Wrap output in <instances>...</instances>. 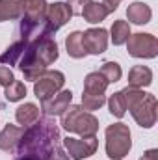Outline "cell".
Returning <instances> with one entry per match:
<instances>
[{
    "mask_svg": "<svg viewBox=\"0 0 158 160\" xmlns=\"http://www.w3.org/2000/svg\"><path fill=\"white\" fill-rule=\"evenodd\" d=\"M99 73L108 80V84L119 82V80H121V75H123V71H121L119 63H116V62H106V63H102V67H101V71H99Z\"/></svg>",
    "mask_w": 158,
    "mask_h": 160,
    "instance_id": "obj_22",
    "label": "cell"
},
{
    "mask_svg": "<svg viewBox=\"0 0 158 160\" xmlns=\"http://www.w3.org/2000/svg\"><path fill=\"white\" fill-rule=\"evenodd\" d=\"M65 84V77L60 71H45L34 84V93L36 97L43 101H48L50 97H54Z\"/></svg>",
    "mask_w": 158,
    "mask_h": 160,
    "instance_id": "obj_4",
    "label": "cell"
},
{
    "mask_svg": "<svg viewBox=\"0 0 158 160\" xmlns=\"http://www.w3.org/2000/svg\"><path fill=\"white\" fill-rule=\"evenodd\" d=\"M91 0H67V6L71 8V13L73 15H82L84 8L89 4Z\"/></svg>",
    "mask_w": 158,
    "mask_h": 160,
    "instance_id": "obj_26",
    "label": "cell"
},
{
    "mask_svg": "<svg viewBox=\"0 0 158 160\" xmlns=\"http://www.w3.org/2000/svg\"><path fill=\"white\" fill-rule=\"evenodd\" d=\"M140 160H158V151L156 149H149Z\"/></svg>",
    "mask_w": 158,
    "mask_h": 160,
    "instance_id": "obj_30",
    "label": "cell"
},
{
    "mask_svg": "<svg viewBox=\"0 0 158 160\" xmlns=\"http://www.w3.org/2000/svg\"><path fill=\"white\" fill-rule=\"evenodd\" d=\"M26 41L19 39L15 41L13 45H9L7 48H6V52L0 56V62L4 63V65H15L19 60H21V56H22V52H24V48H26Z\"/></svg>",
    "mask_w": 158,
    "mask_h": 160,
    "instance_id": "obj_19",
    "label": "cell"
},
{
    "mask_svg": "<svg viewBox=\"0 0 158 160\" xmlns=\"http://www.w3.org/2000/svg\"><path fill=\"white\" fill-rule=\"evenodd\" d=\"M126 17H128V21L134 22V24H145V22L151 21L153 11H151V8H149L147 4H143V2H134V4L128 6Z\"/></svg>",
    "mask_w": 158,
    "mask_h": 160,
    "instance_id": "obj_12",
    "label": "cell"
},
{
    "mask_svg": "<svg viewBox=\"0 0 158 160\" xmlns=\"http://www.w3.org/2000/svg\"><path fill=\"white\" fill-rule=\"evenodd\" d=\"M62 127L69 132H77L80 136H95V132L99 130V119L89 114L84 112L82 106H67V110L62 114Z\"/></svg>",
    "mask_w": 158,
    "mask_h": 160,
    "instance_id": "obj_2",
    "label": "cell"
},
{
    "mask_svg": "<svg viewBox=\"0 0 158 160\" xmlns=\"http://www.w3.org/2000/svg\"><path fill=\"white\" fill-rule=\"evenodd\" d=\"M63 145H65L71 160H84V158H87V157H91V155H95L99 143H97L95 136H82V140L65 138Z\"/></svg>",
    "mask_w": 158,
    "mask_h": 160,
    "instance_id": "obj_7",
    "label": "cell"
},
{
    "mask_svg": "<svg viewBox=\"0 0 158 160\" xmlns=\"http://www.w3.org/2000/svg\"><path fill=\"white\" fill-rule=\"evenodd\" d=\"M106 102L104 95H93V93H84L82 95V108L91 112V110H99L102 104Z\"/></svg>",
    "mask_w": 158,
    "mask_h": 160,
    "instance_id": "obj_25",
    "label": "cell"
},
{
    "mask_svg": "<svg viewBox=\"0 0 158 160\" xmlns=\"http://www.w3.org/2000/svg\"><path fill=\"white\" fill-rule=\"evenodd\" d=\"M82 17H84L87 22L97 24V22H101V21H104V19L108 17V9L104 8L102 2H101V4H99V2H89V4L84 8Z\"/></svg>",
    "mask_w": 158,
    "mask_h": 160,
    "instance_id": "obj_18",
    "label": "cell"
},
{
    "mask_svg": "<svg viewBox=\"0 0 158 160\" xmlns=\"http://www.w3.org/2000/svg\"><path fill=\"white\" fill-rule=\"evenodd\" d=\"M82 41L87 54H102L108 47V32L104 28H89L82 34Z\"/></svg>",
    "mask_w": 158,
    "mask_h": 160,
    "instance_id": "obj_8",
    "label": "cell"
},
{
    "mask_svg": "<svg viewBox=\"0 0 158 160\" xmlns=\"http://www.w3.org/2000/svg\"><path fill=\"white\" fill-rule=\"evenodd\" d=\"M71 17H73V13H71V8L67 6V2H54V4L47 6L45 19H47V22H48L52 32H56L65 22H69Z\"/></svg>",
    "mask_w": 158,
    "mask_h": 160,
    "instance_id": "obj_9",
    "label": "cell"
},
{
    "mask_svg": "<svg viewBox=\"0 0 158 160\" xmlns=\"http://www.w3.org/2000/svg\"><path fill=\"white\" fill-rule=\"evenodd\" d=\"M126 50L134 58H155L158 54V39L151 34H130Z\"/></svg>",
    "mask_w": 158,
    "mask_h": 160,
    "instance_id": "obj_5",
    "label": "cell"
},
{
    "mask_svg": "<svg viewBox=\"0 0 158 160\" xmlns=\"http://www.w3.org/2000/svg\"><path fill=\"white\" fill-rule=\"evenodd\" d=\"M47 160H71V158H69V155H67L62 147H56V149L48 155V158Z\"/></svg>",
    "mask_w": 158,
    "mask_h": 160,
    "instance_id": "obj_28",
    "label": "cell"
},
{
    "mask_svg": "<svg viewBox=\"0 0 158 160\" xmlns=\"http://www.w3.org/2000/svg\"><path fill=\"white\" fill-rule=\"evenodd\" d=\"M71 101H73V93L69 91V89H63V91H58L54 97H50L48 101H43L41 104V110L47 114V116H62L65 110H67V106L71 104Z\"/></svg>",
    "mask_w": 158,
    "mask_h": 160,
    "instance_id": "obj_10",
    "label": "cell"
},
{
    "mask_svg": "<svg viewBox=\"0 0 158 160\" xmlns=\"http://www.w3.org/2000/svg\"><path fill=\"white\" fill-rule=\"evenodd\" d=\"M128 36H130V26H128L126 21H116L112 24V41H114V45L126 43Z\"/></svg>",
    "mask_w": 158,
    "mask_h": 160,
    "instance_id": "obj_21",
    "label": "cell"
},
{
    "mask_svg": "<svg viewBox=\"0 0 158 160\" xmlns=\"http://www.w3.org/2000/svg\"><path fill=\"white\" fill-rule=\"evenodd\" d=\"M65 47H67V52L69 56L73 58H84L87 52H86V47H84V41H82V32H73L69 34V38L65 39Z\"/></svg>",
    "mask_w": 158,
    "mask_h": 160,
    "instance_id": "obj_20",
    "label": "cell"
},
{
    "mask_svg": "<svg viewBox=\"0 0 158 160\" xmlns=\"http://www.w3.org/2000/svg\"><path fill=\"white\" fill-rule=\"evenodd\" d=\"M13 80H15V77H13L11 69H9V67H4V65H0V84L6 88V86H9Z\"/></svg>",
    "mask_w": 158,
    "mask_h": 160,
    "instance_id": "obj_27",
    "label": "cell"
},
{
    "mask_svg": "<svg viewBox=\"0 0 158 160\" xmlns=\"http://www.w3.org/2000/svg\"><path fill=\"white\" fill-rule=\"evenodd\" d=\"M128 110L140 127L151 128L156 123V97L151 93H145V97L140 99L136 104H132Z\"/></svg>",
    "mask_w": 158,
    "mask_h": 160,
    "instance_id": "obj_6",
    "label": "cell"
},
{
    "mask_svg": "<svg viewBox=\"0 0 158 160\" xmlns=\"http://www.w3.org/2000/svg\"><path fill=\"white\" fill-rule=\"evenodd\" d=\"M17 160H32V158H26V157H19Z\"/></svg>",
    "mask_w": 158,
    "mask_h": 160,
    "instance_id": "obj_31",
    "label": "cell"
},
{
    "mask_svg": "<svg viewBox=\"0 0 158 160\" xmlns=\"http://www.w3.org/2000/svg\"><path fill=\"white\" fill-rule=\"evenodd\" d=\"M47 6L48 4L45 0H22V17L32 21H45Z\"/></svg>",
    "mask_w": 158,
    "mask_h": 160,
    "instance_id": "obj_14",
    "label": "cell"
},
{
    "mask_svg": "<svg viewBox=\"0 0 158 160\" xmlns=\"http://www.w3.org/2000/svg\"><path fill=\"white\" fill-rule=\"evenodd\" d=\"M108 106H110V114L116 116V118H123L125 112H126V104H125V99H123V93L117 91L110 97L108 101Z\"/></svg>",
    "mask_w": 158,
    "mask_h": 160,
    "instance_id": "obj_24",
    "label": "cell"
},
{
    "mask_svg": "<svg viewBox=\"0 0 158 160\" xmlns=\"http://www.w3.org/2000/svg\"><path fill=\"white\" fill-rule=\"evenodd\" d=\"M24 132V127H17V125H6L4 130L0 132V151L11 153L15 151L21 136Z\"/></svg>",
    "mask_w": 158,
    "mask_h": 160,
    "instance_id": "obj_11",
    "label": "cell"
},
{
    "mask_svg": "<svg viewBox=\"0 0 158 160\" xmlns=\"http://www.w3.org/2000/svg\"><path fill=\"white\" fill-rule=\"evenodd\" d=\"M22 17V0H0V22Z\"/></svg>",
    "mask_w": 158,
    "mask_h": 160,
    "instance_id": "obj_17",
    "label": "cell"
},
{
    "mask_svg": "<svg viewBox=\"0 0 158 160\" xmlns=\"http://www.w3.org/2000/svg\"><path fill=\"white\" fill-rule=\"evenodd\" d=\"M24 95H26V88L19 80H13L9 86H6V99L9 102H17L21 99H24Z\"/></svg>",
    "mask_w": 158,
    "mask_h": 160,
    "instance_id": "obj_23",
    "label": "cell"
},
{
    "mask_svg": "<svg viewBox=\"0 0 158 160\" xmlns=\"http://www.w3.org/2000/svg\"><path fill=\"white\" fill-rule=\"evenodd\" d=\"M119 2H121V0H102V4H104V8L108 9V13H112V11L117 9Z\"/></svg>",
    "mask_w": 158,
    "mask_h": 160,
    "instance_id": "obj_29",
    "label": "cell"
},
{
    "mask_svg": "<svg viewBox=\"0 0 158 160\" xmlns=\"http://www.w3.org/2000/svg\"><path fill=\"white\" fill-rule=\"evenodd\" d=\"M153 82V71L145 65H134L128 71V86L132 88H143Z\"/></svg>",
    "mask_w": 158,
    "mask_h": 160,
    "instance_id": "obj_13",
    "label": "cell"
},
{
    "mask_svg": "<svg viewBox=\"0 0 158 160\" xmlns=\"http://www.w3.org/2000/svg\"><path fill=\"white\" fill-rule=\"evenodd\" d=\"M58 142H60V130L56 123L48 119H39L32 123L28 130L22 132L15 147L17 158L26 157L32 160H47L56 147H60Z\"/></svg>",
    "mask_w": 158,
    "mask_h": 160,
    "instance_id": "obj_1",
    "label": "cell"
},
{
    "mask_svg": "<svg viewBox=\"0 0 158 160\" xmlns=\"http://www.w3.org/2000/svg\"><path fill=\"white\" fill-rule=\"evenodd\" d=\"M108 88V80L104 78L99 71L89 73L84 80V93H93V95H104Z\"/></svg>",
    "mask_w": 158,
    "mask_h": 160,
    "instance_id": "obj_15",
    "label": "cell"
},
{
    "mask_svg": "<svg viewBox=\"0 0 158 160\" xmlns=\"http://www.w3.org/2000/svg\"><path fill=\"white\" fill-rule=\"evenodd\" d=\"M15 118H17V123L22 125V127H30L32 123L39 119V108L34 104V102H24L17 108L15 112Z\"/></svg>",
    "mask_w": 158,
    "mask_h": 160,
    "instance_id": "obj_16",
    "label": "cell"
},
{
    "mask_svg": "<svg viewBox=\"0 0 158 160\" xmlns=\"http://www.w3.org/2000/svg\"><path fill=\"white\" fill-rule=\"evenodd\" d=\"M132 147L130 130L125 123H114L106 128V155L112 160H121Z\"/></svg>",
    "mask_w": 158,
    "mask_h": 160,
    "instance_id": "obj_3",
    "label": "cell"
}]
</instances>
